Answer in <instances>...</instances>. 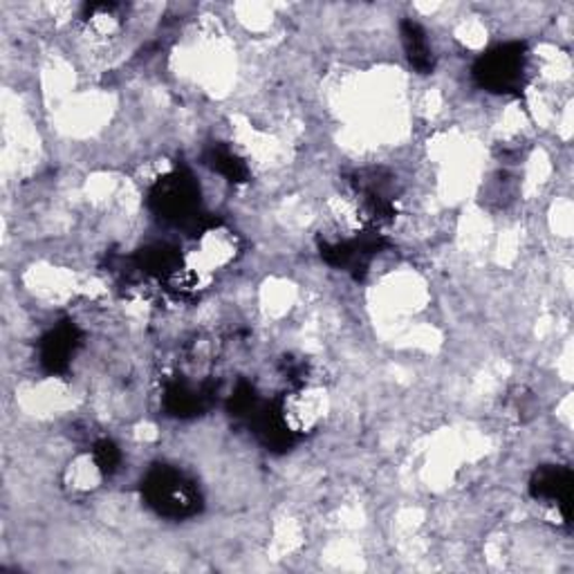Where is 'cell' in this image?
Segmentation results:
<instances>
[{
  "label": "cell",
  "instance_id": "obj_3",
  "mask_svg": "<svg viewBox=\"0 0 574 574\" xmlns=\"http://www.w3.org/2000/svg\"><path fill=\"white\" fill-rule=\"evenodd\" d=\"M153 207L166 221H187L198 211L200 191L191 177L183 173H173L155 185Z\"/></svg>",
  "mask_w": 574,
  "mask_h": 574
},
{
  "label": "cell",
  "instance_id": "obj_7",
  "mask_svg": "<svg viewBox=\"0 0 574 574\" xmlns=\"http://www.w3.org/2000/svg\"><path fill=\"white\" fill-rule=\"evenodd\" d=\"M213 171H219L221 175H225L229 183H242V179L247 177V169L242 164L240 158H236L232 151H225V149H219L213 151Z\"/></svg>",
  "mask_w": 574,
  "mask_h": 574
},
{
  "label": "cell",
  "instance_id": "obj_5",
  "mask_svg": "<svg viewBox=\"0 0 574 574\" xmlns=\"http://www.w3.org/2000/svg\"><path fill=\"white\" fill-rule=\"evenodd\" d=\"M402 41H404V50H407V57L411 61V65L422 72V75H426V72H430L436 67V54H434V48H430L428 43V36L426 32L413 23V21H407L402 25Z\"/></svg>",
  "mask_w": 574,
  "mask_h": 574
},
{
  "label": "cell",
  "instance_id": "obj_4",
  "mask_svg": "<svg viewBox=\"0 0 574 574\" xmlns=\"http://www.w3.org/2000/svg\"><path fill=\"white\" fill-rule=\"evenodd\" d=\"M534 498L550 502L561 514L563 521L570 519V500H572V474L567 466H546L532 481Z\"/></svg>",
  "mask_w": 574,
  "mask_h": 574
},
{
  "label": "cell",
  "instance_id": "obj_6",
  "mask_svg": "<svg viewBox=\"0 0 574 574\" xmlns=\"http://www.w3.org/2000/svg\"><path fill=\"white\" fill-rule=\"evenodd\" d=\"M75 328H59L54 330L46 344H43V362L52 369V371H59L67 364V357L75 352Z\"/></svg>",
  "mask_w": 574,
  "mask_h": 574
},
{
  "label": "cell",
  "instance_id": "obj_2",
  "mask_svg": "<svg viewBox=\"0 0 574 574\" xmlns=\"http://www.w3.org/2000/svg\"><path fill=\"white\" fill-rule=\"evenodd\" d=\"M527 52L521 43L500 46L476 63V79L489 92H521L527 84Z\"/></svg>",
  "mask_w": 574,
  "mask_h": 574
},
{
  "label": "cell",
  "instance_id": "obj_1",
  "mask_svg": "<svg viewBox=\"0 0 574 574\" xmlns=\"http://www.w3.org/2000/svg\"><path fill=\"white\" fill-rule=\"evenodd\" d=\"M144 498L149 506L169 519H185L198 512L200 494L198 487L177 470L158 466L144 481Z\"/></svg>",
  "mask_w": 574,
  "mask_h": 574
}]
</instances>
